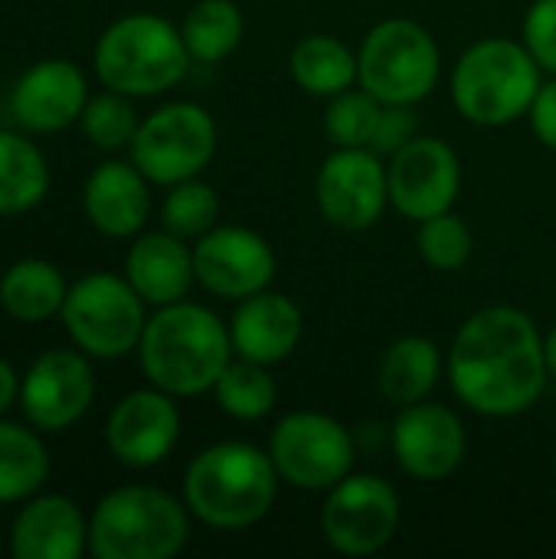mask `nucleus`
<instances>
[{"label": "nucleus", "mask_w": 556, "mask_h": 559, "mask_svg": "<svg viewBox=\"0 0 556 559\" xmlns=\"http://www.w3.org/2000/svg\"><path fill=\"white\" fill-rule=\"evenodd\" d=\"M456 400L485 419H514L547 390L551 367L534 318L511 305L478 308L462 321L449 347Z\"/></svg>", "instance_id": "obj_1"}, {"label": "nucleus", "mask_w": 556, "mask_h": 559, "mask_svg": "<svg viewBox=\"0 0 556 559\" xmlns=\"http://www.w3.org/2000/svg\"><path fill=\"white\" fill-rule=\"evenodd\" d=\"M233 357L229 324H223L206 305L187 298L157 308L138 344L147 383L177 400L213 393Z\"/></svg>", "instance_id": "obj_2"}, {"label": "nucleus", "mask_w": 556, "mask_h": 559, "mask_svg": "<svg viewBox=\"0 0 556 559\" xmlns=\"http://www.w3.org/2000/svg\"><path fill=\"white\" fill-rule=\"evenodd\" d=\"M279 485L282 478L269 449L216 442L190 459L184 472V504L213 531H246L269 518Z\"/></svg>", "instance_id": "obj_3"}, {"label": "nucleus", "mask_w": 556, "mask_h": 559, "mask_svg": "<svg viewBox=\"0 0 556 559\" xmlns=\"http://www.w3.org/2000/svg\"><path fill=\"white\" fill-rule=\"evenodd\" d=\"M544 69L521 39L485 36L472 43L452 69V102L478 128H505L531 111Z\"/></svg>", "instance_id": "obj_4"}, {"label": "nucleus", "mask_w": 556, "mask_h": 559, "mask_svg": "<svg viewBox=\"0 0 556 559\" xmlns=\"http://www.w3.org/2000/svg\"><path fill=\"white\" fill-rule=\"evenodd\" d=\"M187 540V504L151 485L108 491L88 521V550L98 559H170Z\"/></svg>", "instance_id": "obj_5"}, {"label": "nucleus", "mask_w": 556, "mask_h": 559, "mask_svg": "<svg viewBox=\"0 0 556 559\" xmlns=\"http://www.w3.org/2000/svg\"><path fill=\"white\" fill-rule=\"evenodd\" d=\"M190 69L180 26L157 13H128L95 43V72L105 88L151 98L174 88Z\"/></svg>", "instance_id": "obj_6"}, {"label": "nucleus", "mask_w": 556, "mask_h": 559, "mask_svg": "<svg viewBox=\"0 0 556 559\" xmlns=\"http://www.w3.org/2000/svg\"><path fill=\"white\" fill-rule=\"evenodd\" d=\"M442 75V52L436 36L410 20H380L357 49V85L383 105H419L426 102Z\"/></svg>", "instance_id": "obj_7"}, {"label": "nucleus", "mask_w": 556, "mask_h": 559, "mask_svg": "<svg viewBox=\"0 0 556 559\" xmlns=\"http://www.w3.org/2000/svg\"><path fill=\"white\" fill-rule=\"evenodd\" d=\"M59 318L82 354L118 360L138 350L147 324V301L125 275L88 272L69 285Z\"/></svg>", "instance_id": "obj_8"}, {"label": "nucleus", "mask_w": 556, "mask_h": 559, "mask_svg": "<svg viewBox=\"0 0 556 559\" xmlns=\"http://www.w3.org/2000/svg\"><path fill=\"white\" fill-rule=\"evenodd\" d=\"M269 459L282 478L295 491H331L354 472L357 445L351 429L328 413L295 409L282 416L269 436Z\"/></svg>", "instance_id": "obj_9"}, {"label": "nucleus", "mask_w": 556, "mask_h": 559, "mask_svg": "<svg viewBox=\"0 0 556 559\" xmlns=\"http://www.w3.org/2000/svg\"><path fill=\"white\" fill-rule=\"evenodd\" d=\"M216 121L197 102H170L147 118L131 141L134 167L161 187H174L180 180L200 177L216 154Z\"/></svg>", "instance_id": "obj_10"}, {"label": "nucleus", "mask_w": 556, "mask_h": 559, "mask_svg": "<svg viewBox=\"0 0 556 559\" xmlns=\"http://www.w3.org/2000/svg\"><path fill=\"white\" fill-rule=\"evenodd\" d=\"M400 527V495L380 475H347L321 508V534L341 557L380 554Z\"/></svg>", "instance_id": "obj_11"}, {"label": "nucleus", "mask_w": 556, "mask_h": 559, "mask_svg": "<svg viewBox=\"0 0 556 559\" xmlns=\"http://www.w3.org/2000/svg\"><path fill=\"white\" fill-rule=\"evenodd\" d=\"M315 203L334 229H370L390 206L387 160L374 147H334L318 167Z\"/></svg>", "instance_id": "obj_12"}, {"label": "nucleus", "mask_w": 556, "mask_h": 559, "mask_svg": "<svg viewBox=\"0 0 556 559\" xmlns=\"http://www.w3.org/2000/svg\"><path fill=\"white\" fill-rule=\"evenodd\" d=\"M387 183L390 206L403 219L423 223L456 206L462 190V160L449 141L436 134H416L387 157Z\"/></svg>", "instance_id": "obj_13"}, {"label": "nucleus", "mask_w": 556, "mask_h": 559, "mask_svg": "<svg viewBox=\"0 0 556 559\" xmlns=\"http://www.w3.org/2000/svg\"><path fill=\"white\" fill-rule=\"evenodd\" d=\"M95 400V373L82 350H46L20 383V409L39 432L75 426Z\"/></svg>", "instance_id": "obj_14"}, {"label": "nucleus", "mask_w": 556, "mask_h": 559, "mask_svg": "<svg viewBox=\"0 0 556 559\" xmlns=\"http://www.w3.org/2000/svg\"><path fill=\"white\" fill-rule=\"evenodd\" d=\"M390 449L397 465L410 478L442 481L462 465L469 452V432L459 413L442 403L419 400L397 409V419L390 426Z\"/></svg>", "instance_id": "obj_15"}, {"label": "nucleus", "mask_w": 556, "mask_h": 559, "mask_svg": "<svg viewBox=\"0 0 556 559\" xmlns=\"http://www.w3.org/2000/svg\"><path fill=\"white\" fill-rule=\"evenodd\" d=\"M197 282L223 298L242 301L256 292H265L275 278V252L265 236L249 226H213L193 242Z\"/></svg>", "instance_id": "obj_16"}, {"label": "nucleus", "mask_w": 556, "mask_h": 559, "mask_svg": "<svg viewBox=\"0 0 556 559\" xmlns=\"http://www.w3.org/2000/svg\"><path fill=\"white\" fill-rule=\"evenodd\" d=\"M180 439V409L177 396L147 386L121 396L105 423L108 452L128 468L161 465Z\"/></svg>", "instance_id": "obj_17"}, {"label": "nucleus", "mask_w": 556, "mask_h": 559, "mask_svg": "<svg viewBox=\"0 0 556 559\" xmlns=\"http://www.w3.org/2000/svg\"><path fill=\"white\" fill-rule=\"evenodd\" d=\"M88 85L75 62L69 59H43L33 62L13 88V115L26 131L52 134L75 124L85 111Z\"/></svg>", "instance_id": "obj_18"}, {"label": "nucleus", "mask_w": 556, "mask_h": 559, "mask_svg": "<svg viewBox=\"0 0 556 559\" xmlns=\"http://www.w3.org/2000/svg\"><path fill=\"white\" fill-rule=\"evenodd\" d=\"M301 308L288 295L272 288L236 301V311L229 318L233 354L265 367H275L285 357H292L301 341Z\"/></svg>", "instance_id": "obj_19"}, {"label": "nucleus", "mask_w": 556, "mask_h": 559, "mask_svg": "<svg viewBox=\"0 0 556 559\" xmlns=\"http://www.w3.org/2000/svg\"><path fill=\"white\" fill-rule=\"evenodd\" d=\"M147 177L134 167V160H105L98 164L82 190V210L92 229L108 239L138 236L151 216V190Z\"/></svg>", "instance_id": "obj_20"}, {"label": "nucleus", "mask_w": 556, "mask_h": 559, "mask_svg": "<svg viewBox=\"0 0 556 559\" xmlns=\"http://www.w3.org/2000/svg\"><path fill=\"white\" fill-rule=\"evenodd\" d=\"M88 550V521L66 495H33L10 524L16 559H79Z\"/></svg>", "instance_id": "obj_21"}, {"label": "nucleus", "mask_w": 556, "mask_h": 559, "mask_svg": "<svg viewBox=\"0 0 556 559\" xmlns=\"http://www.w3.org/2000/svg\"><path fill=\"white\" fill-rule=\"evenodd\" d=\"M125 278L151 308L184 301L197 282L193 246L167 229L144 233L125 255Z\"/></svg>", "instance_id": "obj_22"}, {"label": "nucleus", "mask_w": 556, "mask_h": 559, "mask_svg": "<svg viewBox=\"0 0 556 559\" xmlns=\"http://www.w3.org/2000/svg\"><path fill=\"white\" fill-rule=\"evenodd\" d=\"M442 370H446V357L439 344L423 334H406V337H397L383 350L377 386H380V396L400 409V406L429 400V393L442 380Z\"/></svg>", "instance_id": "obj_23"}, {"label": "nucleus", "mask_w": 556, "mask_h": 559, "mask_svg": "<svg viewBox=\"0 0 556 559\" xmlns=\"http://www.w3.org/2000/svg\"><path fill=\"white\" fill-rule=\"evenodd\" d=\"M69 282L46 259H20L0 275V305L23 324H39L62 311Z\"/></svg>", "instance_id": "obj_24"}, {"label": "nucleus", "mask_w": 556, "mask_h": 559, "mask_svg": "<svg viewBox=\"0 0 556 559\" xmlns=\"http://www.w3.org/2000/svg\"><path fill=\"white\" fill-rule=\"evenodd\" d=\"M288 72L301 92L331 98L357 82V52L331 33H308L292 46Z\"/></svg>", "instance_id": "obj_25"}, {"label": "nucleus", "mask_w": 556, "mask_h": 559, "mask_svg": "<svg viewBox=\"0 0 556 559\" xmlns=\"http://www.w3.org/2000/svg\"><path fill=\"white\" fill-rule=\"evenodd\" d=\"M49 193V164L43 151L13 134L0 131V216H16L43 203Z\"/></svg>", "instance_id": "obj_26"}, {"label": "nucleus", "mask_w": 556, "mask_h": 559, "mask_svg": "<svg viewBox=\"0 0 556 559\" xmlns=\"http://www.w3.org/2000/svg\"><path fill=\"white\" fill-rule=\"evenodd\" d=\"M49 475V452L39 429L0 419V504L33 498Z\"/></svg>", "instance_id": "obj_27"}, {"label": "nucleus", "mask_w": 556, "mask_h": 559, "mask_svg": "<svg viewBox=\"0 0 556 559\" xmlns=\"http://www.w3.org/2000/svg\"><path fill=\"white\" fill-rule=\"evenodd\" d=\"M242 33H246V20L233 0H197L180 23L187 52L197 62L229 59L239 49Z\"/></svg>", "instance_id": "obj_28"}, {"label": "nucleus", "mask_w": 556, "mask_h": 559, "mask_svg": "<svg viewBox=\"0 0 556 559\" xmlns=\"http://www.w3.org/2000/svg\"><path fill=\"white\" fill-rule=\"evenodd\" d=\"M216 406L236 423H259L279 403V386L265 364L233 357L213 386Z\"/></svg>", "instance_id": "obj_29"}, {"label": "nucleus", "mask_w": 556, "mask_h": 559, "mask_svg": "<svg viewBox=\"0 0 556 559\" xmlns=\"http://www.w3.org/2000/svg\"><path fill=\"white\" fill-rule=\"evenodd\" d=\"M383 102H377L367 88H344L328 98L324 108V134L334 147H370L380 124Z\"/></svg>", "instance_id": "obj_30"}, {"label": "nucleus", "mask_w": 556, "mask_h": 559, "mask_svg": "<svg viewBox=\"0 0 556 559\" xmlns=\"http://www.w3.org/2000/svg\"><path fill=\"white\" fill-rule=\"evenodd\" d=\"M161 219H164L167 233L197 242L200 236H206L216 226V219H220V197L200 177L180 180V183L167 187Z\"/></svg>", "instance_id": "obj_31"}, {"label": "nucleus", "mask_w": 556, "mask_h": 559, "mask_svg": "<svg viewBox=\"0 0 556 559\" xmlns=\"http://www.w3.org/2000/svg\"><path fill=\"white\" fill-rule=\"evenodd\" d=\"M416 252L436 272H459L472 262L475 236H472L469 223L449 210V213L416 223Z\"/></svg>", "instance_id": "obj_32"}, {"label": "nucleus", "mask_w": 556, "mask_h": 559, "mask_svg": "<svg viewBox=\"0 0 556 559\" xmlns=\"http://www.w3.org/2000/svg\"><path fill=\"white\" fill-rule=\"evenodd\" d=\"M85 138L102 147V151H121V147H131L138 128H141V118L131 105V95H121V92H102L95 98L85 102V111L79 118Z\"/></svg>", "instance_id": "obj_33"}, {"label": "nucleus", "mask_w": 556, "mask_h": 559, "mask_svg": "<svg viewBox=\"0 0 556 559\" xmlns=\"http://www.w3.org/2000/svg\"><path fill=\"white\" fill-rule=\"evenodd\" d=\"M521 43L531 49L537 66L556 75V0H534L521 23Z\"/></svg>", "instance_id": "obj_34"}, {"label": "nucleus", "mask_w": 556, "mask_h": 559, "mask_svg": "<svg viewBox=\"0 0 556 559\" xmlns=\"http://www.w3.org/2000/svg\"><path fill=\"white\" fill-rule=\"evenodd\" d=\"M416 134H419V121L413 115V105H383L380 124H377V134H374V144L370 147L380 157H390L403 144H410Z\"/></svg>", "instance_id": "obj_35"}, {"label": "nucleus", "mask_w": 556, "mask_h": 559, "mask_svg": "<svg viewBox=\"0 0 556 559\" xmlns=\"http://www.w3.org/2000/svg\"><path fill=\"white\" fill-rule=\"evenodd\" d=\"M528 118H531V128H534L537 141L544 147L556 151V75L547 79V82H541V88H537V95L531 102Z\"/></svg>", "instance_id": "obj_36"}, {"label": "nucleus", "mask_w": 556, "mask_h": 559, "mask_svg": "<svg viewBox=\"0 0 556 559\" xmlns=\"http://www.w3.org/2000/svg\"><path fill=\"white\" fill-rule=\"evenodd\" d=\"M20 383H23V377L13 370L10 360L0 357V416H3L13 403H20Z\"/></svg>", "instance_id": "obj_37"}, {"label": "nucleus", "mask_w": 556, "mask_h": 559, "mask_svg": "<svg viewBox=\"0 0 556 559\" xmlns=\"http://www.w3.org/2000/svg\"><path fill=\"white\" fill-rule=\"evenodd\" d=\"M544 354H547V367H551V377L556 380V324L551 328V334H544Z\"/></svg>", "instance_id": "obj_38"}, {"label": "nucleus", "mask_w": 556, "mask_h": 559, "mask_svg": "<svg viewBox=\"0 0 556 559\" xmlns=\"http://www.w3.org/2000/svg\"><path fill=\"white\" fill-rule=\"evenodd\" d=\"M0 557H3V537H0Z\"/></svg>", "instance_id": "obj_39"}, {"label": "nucleus", "mask_w": 556, "mask_h": 559, "mask_svg": "<svg viewBox=\"0 0 556 559\" xmlns=\"http://www.w3.org/2000/svg\"><path fill=\"white\" fill-rule=\"evenodd\" d=\"M554 468H556V455H554Z\"/></svg>", "instance_id": "obj_40"}]
</instances>
